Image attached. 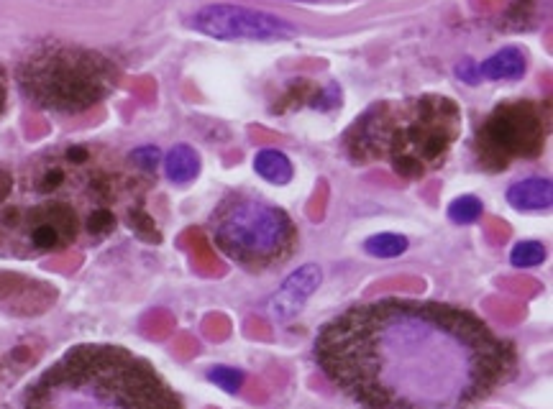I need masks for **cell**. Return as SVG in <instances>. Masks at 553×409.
<instances>
[{
	"label": "cell",
	"mask_w": 553,
	"mask_h": 409,
	"mask_svg": "<svg viewBox=\"0 0 553 409\" xmlns=\"http://www.w3.org/2000/svg\"><path fill=\"white\" fill-rule=\"evenodd\" d=\"M548 121L541 105L530 100H510L497 105L477 133L479 167L505 172L520 159H533L543 151Z\"/></svg>",
	"instance_id": "8992f818"
},
{
	"label": "cell",
	"mask_w": 553,
	"mask_h": 409,
	"mask_svg": "<svg viewBox=\"0 0 553 409\" xmlns=\"http://www.w3.org/2000/svg\"><path fill=\"white\" fill-rule=\"evenodd\" d=\"M484 213V205L479 197L461 195L449 205V220L456 225H474Z\"/></svg>",
	"instance_id": "9a60e30c"
},
{
	"label": "cell",
	"mask_w": 553,
	"mask_h": 409,
	"mask_svg": "<svg viewBox=\"0 0 553 409\" xmlns=\"http://www.w3.org/2000/svg\"><path fill=\"white\" fill-rule=\"evenodd\" d=\"M323 282V271L318 264H305L295 269L290 277L282 282V287L269 297L267 312L277 323H287L297 312L303 310L305 302L318 292Z\"/></svg>",
	"instance_id": "ba28073f"
},
{
	"label": "cell",
	"mask_w": 553,
	"mask_h": 409,
	"mask_svg": "<svg viewBox=\"0 0 553 409\" xmlns=\"http://www.w3.org/2000/svg\"><path fill=\"white\" fill-rule=\"evenodd\" d=\"M410 248V241L400 233H377V236H369L364 241V251H367L372 259H397Z\"/></svg>",
	"instance_id": "4fadbf2b"
},
{
	"label": "cell",
	"mask_w": 553,
	"mask_h": 409,
	"mask_svg": "<svg viewBox=\"0 0 553 409\" xmlns=\"http://www.w3.org/2000/svg\"><path fill=\"white\" fill-rule=\"evenodd\" d=\"M190 26L216 41H287L297 36V26L274 13L257 8L213 3L190 18Z\"/></svg>",
	"instance_id": "52a82bcc"
},
{
	"label": "cell",
	"mask_w": 553,
	"mask_h": 409,
	"mask_svg": "<svg viewBox=\"0 0 553 409\" xmlns=\"http://www.w3.org/2000/svg\"><path fill=\"white\" fill-rule=\"evenodd\" d=\"M295 3H315V0H295Z\"/></svg>",
	"instance_id": "ffe728a7"
},
{
	"label": "cell",
	"mask_w": 553,
	"mask_h": 409,
	"mask_svg": "<svg viewBox=\"0 0 553 409\" xmlns=\"http://www.w3.org/2000/svg\"><path fill=\"white\" fill-rule=\"evenodd\" d=\"M129 162L131 167L141 169V172H157V167L162 164V151L157 149V146H139V149H134L129 154Z\"/></svg>",
	"instance_id": "e0dca14e"
},
{
	"label": "cell",
	"mask_w": 553,
	"mask_h": 409,
	"mask_svg": "<svg viewBox=\"0 0 553 409\" xmlns=\"http://www.w3.org/2000/svg\"><path fill=\"white\" fill-rule=\"evenodd\" d=\"M507 202L523 213H541L553 205V185L548 177H525L507 187Z\"/></svg>",
	"instance_id": "30bf717a"
},
{
	"label": "cell",
	"mask_w": 553,
	"mask_h": 409,
	"mask_svg": "<svg viewBox=\"0 0 553 409\" xmlns=\"http://www.w3.org/2000/svg\"><path fill=\"white\" fill-rule=\"evenodd\" d=\"M162 167L172 185H190L200 174V154L187 144H177L164 154Z\"/></svg>",
	"instance_id": "8fae6325"
},
{
	"label": "cell",
	"mask_w": 553,
	"mask_h": 409,
	"mask_svg": "<svg viewBox=\"0 0 553 409\" xmlns=\"http://www.w3.org/2000/svg\"><path fill=\"white\" fill-rule=\"evenodd\" d=\"M525 72H528V57L518 47H502L500 52H495L492 57L484 59L482 64H477L479 82H518L523 80Z\"/></svg>",
	"instance_id": "9c48e42d"
},
{
	"label": "cell",
	"mask_w": 553,
	"mask_h": 409,
	"mask_svg": "<svg viewBox=\"0 0 553 409\" xmlns=\"http://www.w3.org/2000/svg\"><path fill=\"white\" fill-rule=\"evenodd\" d=\"M456 75H459L461 80H464V82H469V85H479V77H477V64L469 62V59H466V62H461L459 67H456Z\"/></svg>",
	"instance_id": "ac0fdd59"
},
{
	"label": "cell",
	"mask_w": 553,
	"mask_h": 409,
	"mask_svg": "<svg viewBox=\"0 0 553 409\" xmlns=\"http://www.w3.org/2000/svg\"><path fill=\"white\" fill-rule=\"evenodd\" d=\"M254 172L269 182V185L285 187L290 185L292 177H295V167H292L290 156L285 151L277 149H262L254 156Z\"/></svg>",
	"instance_id": "7c38bea8"
},
{
	"label": "cell",
	"mask_w": 553,
	"mask_h": 409,
	"mask_svg": "<svg viewBox=\"0 0 553 409\" xmlns=\"http://www.w3.org/2000/svg\"><path fill=\"white\" fill-rule=\"evenodd\" d=\"M24 409H185L152 363L121 346H75L29 386Z\"/></svg>",
	"instance_id": "7a4b0ae2"
},
{
	"label": "cell",
	"mask_w": 553,
	"mask_h": 409,
	"mask_svg": "<svg viewBox=\"0 0 553 409\" xmlns=\"http://www.w3.org/2000/svg\"><path fill=\"white\" fill-rule=\"evenodd\" d=\"M6 103H8V80H6V70L0 67V118L6 113Z\"/></svg>",
	"instance_id": "d6986e66"
},
{
	"label": "cell",
	"mask_w": 553,
	"mask_h": 409,
	"mask_svg": "<svg viewBox=\"0 0 553 409\" xmlns=\"http://www.w3.org/2000/svg\"><path fill=\"white\" fill-rule=\"evenodd\" d=\"M321 374L364 409H474L518 371L513 343L446 302L351 305L313 343Z\"/></svg>",
	"instance_id": "6da1fadb"
},
{
	"label": "cell",
	"mask_w": 553,
	"mask_h": 409,
	"mask_svg": "<svg viewBox=\"0 0 553 409\" xmlns=\"http://www.w3.org/2000/svg\"><path fill=\"white\" fill-rule=\"evenodd\" d=\"M16 77L29 103L59 116L88 113L118 85L111 59L72 41H39L21 59Z\"/></svg>",
	"instance_id": "277c9868"
},
{
	"label": "cell",
	"mask_w": 553,
	"mask_h": 409,
	"mask_svg": "<svg viewBox=\"0 0 553 409\" xmlns=\"http://www.w3.org/2000/svg\"><path fill=\"white\" fill-rule=\"evenodd\" d=\"M548 251L541 241H518L510 251V264L515 269H536L546 261Z\"/></svg>",
	"instance_id": "5bb4252c"
},
{
	"label": "cell",
	"mask_w": 553,
	"mask_h": 409,
	"mask_svg": "<svg viewBox=\"0 0 553 409\" xmlns=\"http://www.w3.org/2000/svg\"><path fill=\"white\" fill-rule=\"evenodd\" d=\"M461 136V110L446 95L385 100L369 108L346 131L351 162L387 164L405 179H420L443 167Z\"/></svg>",
	"instance_id": "3957f363"
},
{
	"label": "cell",
	"mask_w": 553,
	"mask_h": 409,
	"mask_svg": "<svg viewBox=\"0 0 553 409\" xmlns=\"http://www.w3.org/2000/svg\"><path fill=\"white\" fill-rule=\"evenodd\" d=\"M208 231L226 259L249 271L285 264L297 248V225L282 208L251 192H228L210 213Z\"/></svg>",
	"instance_id": "5b68a950"
},
{
	"label": "cell",
	"mask_w": 553,
	"mask_h": 409,
	"mask_svg": "<svg viewBox=\"0 0 553 409\" xmlns=\"http://www.w3.org/2000/svg\"><path fill=\"white\" fill-rule=\"evenodd\" d=\"M208 381L210 384H216L218 389H223L226 394H239L241 386H244L246 374L244 369H236V366H210L208 369Z\"/></svg>",
	"instance_id": "2e32d148"
}]
</instances>
